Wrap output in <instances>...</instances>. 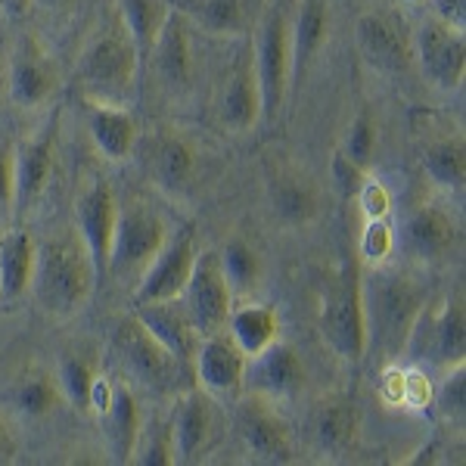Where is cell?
<instances>
[{"label": "cell", "mask_w": 466, "mask_h": 466, "mask_svg": "<svg viewBox=\"0 0 466 466\" xmlns=\"http://www.w3.org/2000/svg\"><path fill=\"white\" fill-rule=\"evenodd\" d=\"M37 243L28 230L0 233V302H19L28 296L35 277Z\"/></svg>", "instance_id": "29"}, {"label": "cell", "mask_w": 466, "mask_h": 466, "mask_svg": "<svg viewBox=\"0 0 466 466\" xmlns=\"http://www.w3.org/2000/svg\"><path fill=\"white\" fill-rule=\"evenodd\" d=\"M184 305L190 311L193 323L202 336L221 333L228 327L230 308H233V292L228 287V277L221 270V258L218 252H199L193 274L187 280L184 289Z\"/></svg>", "instance_id": "10"}, {"label": "cell", "mask_w": 466, "mask_h": 466, "mask_svg": "<svg viewBox=\"0 0 466 466\" xmlns=\"http://www.w3.org/2000/svg\"><path fill=\"white\" fill-rule=\"evenodd\" d=\"M323 342L345 360H360L367 355V320L360 299V274L345 270L336 283H329L320 305Z\"/></svg>", "instance_id": "7"}, {"label": "cell", "mask_w": 466, "mask_h": 466, "mask_svg": "<svg viewBox=\"0 0 466 466\" xmlns=\"http://www.w3.org/2000/svg\"><path fill=\"white\" fill-rule=\"evenodd\" d=\"M358 408L349 398H329L314 413V435L323 454H349L358 439Z\"/></svg>", "instance_id": "36"}, {"label": "cell", "mask_w": 466, "mask_h": 466, "mask_svg": "<svg viewBox=\"0 0 466 466\" xmlns=\"http://www.w3.org/2000/svg\"><path fill=\"white\" fill-rule=\"evenodd\" d=\"M404 4H423V0H404Z\"/></svg>", "instance_id": "52"}, {"label": "cell", "mask_w": 466, "mask_h": 466, "mask_svg": "<svg viewBox=\"0 0 466 466\" xmlns=\"http://www.w3.org/2000/svg\"><path fill=\"white\" fill-rule=\"evenodd\" d=\"M137 320L144 323L149 333L159 339L165 349L187 367L197 358V349L202 342V333L187 311L184 299H165V302H147L137 305Z\"/></svg>", "instance_id": "21"}, {"label": "cell", "mask_w": 466, "mask_h": 466, "mask_svg": "<svg viewBox=\"0 0 466 466\" xmlns=\"http://www.w3.org/2000/svg\"><path fill=\"white\" fill-rule=\"evenodd\" d=\"M75 224H78V237H81V243L87 246L96 270L106 274L112 237H116V224H118V202L106 180H100V177L90 180L85 190L78 193V202H75Z\"/></svg>", "instance_id": "15"}, {"label": "cell", "mask_w": 466, "mask_h": 466, "mask_svg": "<svg viewBox=\"0 0 466 466\" xmlns=\"http://www.w3.org/2000/svg\"><path fill=\"white\" fill-rule=\"evenodd\" d=\"M246 360L249 358L237 349V342L228 336V329H221V333L202 336L197 358H193V370H197V380L206 392L233 395L243 386Z\"/></svg>", "instance_id": "22"}, {"label": "cell", "mask_w": 466, "mask_h": 466, "mask_svg": "<svg viewBox=\"0 0 466 466\" xmlns=\"http://www.w3.org/2000/svg\"><path fill=\"white\" fill-rule=\"evenodd\" d=\"M401 389H404V370H395V367H389L386 382H382L380 395L386 398L389 404H401Z\"/></svg>", "instance_id": "47"}, {"label": "cell", "mask_w": 466, "mask_h": 466, "mask_svg": "<svg viewBox=\"0 0 466 466\" xmlns=\"http://www.w3.org/2000/svg\"><path fill=\"white\" fill-rule=\"evenodd\" d=\"M131 463H140V466H171V463H177L175 461V441H171L168 423H159V426H153V430L140 432Z\"/></svg>", "instance_id": "39"}, {"label": "cell", "mask_w": 466, "mask_h": 466, "mask_svg": "<svg viewBox=\"0 0 466 466\" xmlns=\"http://www.w3.org/2000/svg\"><path fill=\"white\" fill-rule=\"evenodd\" d=\"M270 206H274V215L287 228H302L318 215L320 193L314 187V180L302 175V171L280 168V175L270 180Z\"/></svg>", "instance_id": "30"}, {"label": "cell", "mask_w": 466, "mask_h": 466, "mask_svg": "<svg viewBox=\"0 0 466 466\" xmlns=\"http://www.w3.org/2000/svg\"><path fill=\"white\" fill-rule=\"evenodd\" d=\"M190 32H193V25L175 10L171 19L165 22L159 41H156L153 50H149L159 78L175 90L190 87L193 75H197V56H193V35Z\"/></svg>", "instance_id": "25"}, {"label": "cell", "mask_w": 466, "mask_h": 466, "mask_svg": "<svg viewBox=\"0 0 466 466\" xmlns=\"http://www.w3.org/2000/svg\"><path fill=\"white\" fill-rule=\"evenodd\" d=\"M41 6H47V10H72L75 4H81V0H37Z\"/></svg>", "instance_id": "50"}, {"label": "cell", "mask_w": 466, "mask_h": 466, "mask_svg": "<svg viewBox=\"0 0 466 466\" xmlns=\"http://www.w3.org/2000/svg\"><path fill=\"white\" fill-rule=\"evenodd\" d=\"M360 299H364L367 349H377L386 360L401 358L413 323L430 302L426 283L404 270L377 265L360 280Z\"/></svg>", "instance_id": "1"}, {"label": "cell", "mask_w": 466, "mask_h": 466, "mask_svg": "<svg viewBox=\"0 0 466 466\" xmlns=\"http://www.w3.org/2000/svg\"><path fill=\"white\" fill-rule=\"evenodd\" d=\"M423 165L441 190H463L466 184V140L461 127H448V134L432 137L423 149Z\"/></svg>", "instance_id": "35"}, {"label": "cell", "mask_w": 466, "mask_h": 466, "mask_svg": "<svg viewBox=\"0 0 466 466\" xmlns=\"http://www.w3.org/2000/svg\"><path fill=\"white\" fill-rule=\"evenodd\" d=\"M197 243L193 233H171L168 243L162 246L159 255L153 258V265L147 268V274L140 277V283L134 287V305L147 302H165V299H180L187 289V280L197 265Z\"/></svg>", "instance_id": "12"}, {"label": "cell", "mask_w": 466, "mask_h": 466, "mask_svg": "<svg viewBox=\"0 0 466 466\" xmlns=\"http://www.w3.org/2000/svg\"><path fill=\"white\" fill-rule=\"evenodd\" d=\"M339 153L349 162H355L358 168H370L373 153H377V125H373L370 112H360V116L351 122L349 134H345V144Z\"/></svg>", "instance_id": "38"}, {"label": "cell", "mask_w": 466, "mask_h": 466, "mask_svg": "<svg viewBox=\"0 0 466 466\" xmlns=\"http://www.w3.org/2000/svg\"><path fill=\"white\" fill-rule=\"evenodd\" d=\"M252 63L261 90V122H274L292 85V41L287 10L270 6L265 13L258 41L252 44Z\"/></svg>", "instance_id": "6"}, {"label": "cell", "mask_w": 466, "mask_h": 466, "mask_svg": "<svg viewBox=\"0 0 466 466\" xmlns=\"http://www.w3.org/2000/svg\"><path fill=\"white\" fill-rule=\"evenodd\" d=\"M56 165V134L54 125L44 127L41 134L22 140L16 147V208L28 212L37 206V199L47 193L50 177Z\"/></svg>", "instance_id": "23"}, {"label": "cell", "mask_w": 466, "mask_h": 466, "mask_svg": "<svg viewBox=\"0 0 466 466\" xmlns=\"http://www.w3.org/2000/svg\"><path fill=\"white\" fill-rule=\"evenodd\" d=\"M96 270L87 246L81 243L78 233H54L44 243H37L32 296L56 320H69L81 311L96 287Z\"/></svg>", "instance_id": "2"}, {"label": "cell", "mask_w": 466, "mask_h": 466, "mask_svg": "<svg viewBox=\"0 0 466 466\" xmlns=\"http://www.w3.org/2000/svg\"><path fill=\"white\" fill-rule=\"evenodd\" d=\"M329 37V4L327 0H302L296 19H289L292 41V78H299Z\"/></svg>", "instance_id": "31"}, {"label": "cell", "mask_w": 466, "mask_h": 466, "mask_svg": "<svg viewBox=\"0 0 466 466\" xmlns=\"http://www.w3.org/2000/svg\"><path fill=\"white\" fill-rule=\"evenodd\" d=\"M432 401V382L423 370H408L404 373V389H401V404L408 408H426Z\"/></svg>", "instance_id": "45"}, {"label": "cell", "mask_w": 466, "mask_h": 466, "mask_svg": "<svg viewBox=\"0 0 466 466\" xmlns=\"http://www.w3.org/2000/svg\"><path fill=\"white\" fill-rule=\"evenodd\" d=\"M90 137L109 162H125L137 147V122L131 109L90 106Z\"/></svg>", "instance_id": "32"}, {"label": "cell", "mask_w": 466, "mask_h": 466, "mask_svg": "<svg viewBox=\"0 0 466 466\" xmlns=\"http://www.w3.org/2000/svg\"><path fill=\"white\" fill-rule=\"evenodd\" d=\"M243 386H249L252 395H261L268 401H287V398H296L302 392L305 364L289 342L277 339L265 351L246 360Z\"/></svg>", "instance_id": "17"}, {"label": "cell", "mask_w": 466, "mask_h": 466, "mask_svg": "<svg viewBox=\"0 0 466 466\" xmlns=\"http://www.w3.org/2000/svg\"><path fill=\"white\" fill-rule=\"evenodd\" d=\"M355 197L360 199V212H364V218H389L392 197H389V190L380 184V180H364Z\"/></svg>", "instance_id": "43"}, {"label": "cell", "mask_w": 466, "mask_h": 466, "mask_svg": "<svg viewBox=\"0 0 466 466\" xmlns=\"http://www.w3.org/2000/svg\"><path fill=\"white\" fill-rule=\"evenodd\" d=\"M358 50L370 66L382 72H401L413 59V37L392 10H370L358 19Z\"/></svg>", "instance_id": "16"}, {"label": "cell", "mask_w": 466, "mask_h": 466, "mask_svg": "<svg viewBox=\"0 0 466 466\" xmlns=\"http://www.w3.org/2000/svg\"><path fill=\"white\" fill-rule=\"evenodd\" d=\"M16 208V144L0 140V215Z\"/></svg>", "instance_id": "42"}, {"label": "cell", "mask_w": 466, "mask_h": 466, "mask_svg": "<svg viewBox=\"0 0 466 466\" xmlns=\"http://www.w3.org/2000/svg\"><path fill=\"white\" fill-rule=\"evenodd\" d=\"M0 401L25 420H47L50 413L63 404L56 370L44 367L41 360H35V358L10 367L4 389H0Z\"/></svg>", "instance_id": "14"}, {"label": "cell", "mask_w": 466, "mask_h": 466, "mask_svg": "<svg viewBox=\"0 0 466 466\" xmlns=\"http://www.w3.org/2000/svg\"><path fill=\"white\" fill-rule=\"evenodd\" d=\"M404 355L420 367H448L466 364V311L463 296H448L439 305H423L413 323Z\"/></svg>", "instance_id": "4"}, {"label": "cell", "mask_w": 466, "mask_h": 466, "mask_svg": "<svg viewBox=\"0 0 466 466\" xmlns=\"http://www.w3.org/2000/svg\"><path fill=\"white\" fill-rule=\"evenodd\" d=\"M32 6V0H0V10L6 13L10 19H22Z\"/></svg>", "instance_id": "49"}, {"label": "cell", "mask_w": 466, "mask_h": 466, "mask_svg": "<svg viewBox=\"0 0 466 466\" xmlns=\"http://www.w3.org/2000/svg\"><path fill=\"white\" fill-rule=\"evenodd\" d=\"M59 87V69L54 54L37 41L35 35L22 37L19 47L13 50L10 66H6V96L16 106L32 109L47 103Z\"/></svg>", "instance_id": "11"}, {"label": "cell", "mask_w": 466, "mask_h": 466, "mask_svg": "<svg viewBox=\"0 0 466 466\" xmlns=\"http://www.w3.org/2000/svg\"><path fill=\"white\" fill-rule=\"evenodd\" d=\"M103 358L100 349L90 342H75L59 355L56 364V382L63 401L78 413H90V395H94L96 380L103 377Z\"/></svg>", "instance_id": "27"}, {"label": "cell", "mask_w": 466, "mask_h": 466, "mask_svg": "<svg viewBox=\"0 0 466 466\" xmlns=\"http://www.w3.org/2000/svg\"><path fill=\"white\" fill-rule=\"evenodd\" d=\"M435 404L439 410L445 413L448 420H463V410H466V373H463V364L457 367H448L445 370V380L439 386V395H435Z\"/></svg>", "instance_id": "41"}, {"label": "cell", "mask_w": 466, "mask_h": 466, "mask_svg": "<svg viewBox=\"0 0 466 466\" xmlns=\"http://www.w3.org/2000/svg\"><path fill=\"white\" fill-rule=\"evenodd\" d=\"M100 426H103V441H106L109 461L131 463L137 439L144 432V413H140L137 395L131 392V386L116 382L109 408L100 413Z\"/></svg>", "instance_id": "26"}, {"label": "cell", "mask_w": 466, "mask_h": 466, "mask_svg": "<svg viewBox=\"0 0 466 466\" xmlns=\"http://www.w3.org/2000/svg\"><path fill=\"white\" fill-rule=\"evenodd\" d=\"M171 13H175L171 0H116V16L122 19L125 32L140 56H149Z\"/></svg>", "instance_id": "34"}, {"label": "cell", "mask_w": 466, "mask_h": 466, "mask_svg": "<svg viewBox=\"0 0 466 466\" xmlns=\"http://www.w3.org/2000/svg\"><path fill=\"white\" fill-rule=\"evenodd\" d=\"M237 430L246 451L258 463H289L296 454L289 426L274 410V401L261 395H249L237 410Z\"/></svg>", "instance_id": "13"}, {"label": "cell", "mask_w": 466, "mask_h": 466, "mask_svg": "<svg viewBox=\"0 0 466 466\" xmlns=\"http://www.w3.org/2000/svg\"><path fill=\"white\" fill-rule=\"evenodd\" d=\"M116 355L122 358L125 370L131 373L137 386L149 389V392H168L180 382L184 373V360H177L165 345L156 339L153 333L134 318L118 323L116 329Z\"/></svg>", "instance_id": "8"}, {"label": "cell", "mask_w": 466, "mask_h": 466, "mask_svg": "<svg viewBox=\"0 0 466 466\" xmlns=\"http://www.w3.org/2000/svg\"><path fill=\"white\" fill-rule=\"evenodd\" d=\"M180 16L215 37L246 35L255 25V0H180Z\"/></svg>", "instance_id": "28"}, {"label": "cell", "mask_w": 466, "mask_h": 466, "mask_svg": "<svg viewBox=\"0 0 466 466\" xmlns=\"http://www.w3.org/2000/svg\"><path fill=\"white\" fill-rule=\"evenodd\" d=\"M221 258V270L228 277V287L233 296H249L261 283V255L258 249L243 237H230L224 249L218 252Z\"/></svg>", "instance_id": "37"}, {"label": "cell", "mask_w": 466, "mask_h": 466, "mask_svg": "<svg viewBox=\"0 0 466 466\" xmlns=\"http://www.w3.org/2000/svg\"><path fill=\"white\" fill-rule=\"evenodd\" d=\"M215 426H218L215 408H212V398L206 395V389L180 395L177 408L168 420L171 441H175V461L177 463L199 461L202 451L212 445Z\"/></svg>", "instance_id": "20"}, {"label": "cell", "mask_w": 466, "mask_h": 466, "mask_svg": "<svg viewBox=\"0 0 466 466\" xmlns=\"http://www.w3.org/2000/svg\"><path fill=\"white\" fill-rule=\"evenodd\" d=\"M401 246L410 252V258L426 261V265H439V261H448L457 252L461 230L439 206H420L404 221Z\"/></svg>", "instance_id": "19"}, {"label": "cell", "mask_w": 466, "mask_h": 466, "mask_svg": "<svg viewBox=\"0 0 466 466\" xmlns=\"http://www.w3.org/2000/svg\"><path fill=\"white\" fill-rule=\"evenodd\" d=\"M329 175H333V184L339 187L342 197H355L360 190V184L367 180V171L358 168L355 162H349L342 153L333 156V165H329Z\"/></svg>", "instance_id": "44"}, {"label": "cell", "mask_w": 466, "mask_h": 466, "mask_svg": "<svg viewBox=\"0 0 466 466\" xmlns=\"http://www.w3.org/2000/svg\"><path fill=\"white\" fill-rule=\"evenodd\" d=\"M432 16L466 32V0H432Z\"/></svg>", "instance_id": "46"}, {"label": "cell", "mask_w": 466, "mask_h": 466, "mask_svg": "<svg viewBox=\"0 0 466 466\" xmlns=\"http://www.w3.org/2000/svg\"><path fill=\"white\" fill-rule=\"evenodd\" d=\"M6 66H10V59H6L4 50H0V103L6 100Z\"/></svg>", "instance_id": "51"}, {"label": "cell", "mask_w": 466, "mask_h": 466, "mask_svg": "<svg viewBox=\"0 0 466 466\" xmlns=\"http://www.w3.org/2000/svg\"><path fill=\"white\" fill-rule=\"evenodd\" d=\"M168 224L162 221V215L156 208H149L147 202H127L125 208H118V224L116 237H112L106 270L118 283H134L137 287L159 249L168 243Z\"/></svg>", "instance_id": "5"}, {"label": "cell", "mask_w": 466, "mask_h": 466, "mask_svg": "<svg viewBox=\"0 0 466 466\" xmlns=\"http://www.w3.org/2000/svg\"><path fill=\"white\" fill-rule=\"evenodd\" d=\"M140 54L127 37L122 19H109L87 41L78 59V87L87 106L127 109L137 96Z\"/></svg>", "instance_id": "3"}, {"label": "cell", "mask_w": 466, "mask_h": 466, "mask_svg": "<svg viewBox=\"0 0 466 466\" xmlns=\"http://www.w3.org/2000/svg\"><path fill=\"white\" fill-rule=\"evenodd\" d=\"M221 122L233 134H243L261 122V90L252 63V47L239 54L228 75V85L221 94Z\"/></svg>", "instance_id": "24"}, {"label": "cell", "mask_w": 466, "mask_h": 466, "mask_svg": "<svg viewBox=\"0 0 466 466\" xmlns=\"http://www.w3.org/2000/svg\"><path fill=\"white\" fill-rule=\"evenodd\" d=\"M224 329H228V336L237 342V349L246 358H255L270 342H277V336H280V318L268 305H239L230 308V318Z\"/></svg>", "instance_id": "33"}, {"label": "cell", "mask_w": 466, "mask_h": 466, "mask_svg": "<svg viewBox=\"0 0 466 466\" xmlns=\"http://www.w3.org/2000/svg\"><path fill=\"white\" fill-rule=\"evenodd\" d=\"M199 162L202 149L190 134L184 131H162L159 137H153V149H149V171L153 180L171 197H184L199 184Z\"/></svg>", "instance_id": "18"}, {"label": "cell", "mask_w": 466, "mask_h": 466, "mask_svg": "<svg viewBox=\"0 0 466 466\" xmlns=\"http://www.w3.org/2000/svg\"><path fill=\"white\" fill-rule=\"evenodd\" d=\"M413 56L435 87L454 90L466 78V35L430 16L413 35Z\"/></svg>", "instance_id": "9"}, {"label": "cell", "mask_w": 466, "mask_h": 466, "mask_svg": "<svg viewBox=\"0 0 466 466\" xmlns=\"http://www.w3.org/2000/svg\"><path fill=\"white\" fill-rule=\"evenodd\" d=\"M395 249V230L386 218H367V228L360 233V255L370 268L382 265Z\"/></svg>", "instance_id": "40"}, {"label": "cell", "mask_w": 466, "mask_h": 466, "mask_svg": "<svg viewBox=\"0 0 466 466\" xmlns=\"http://www.w3.org/2000/svg\"><path fill=\"white\" fill-rule=\"evenodd\" d=\"M13 461H16V439H13L6 417L0 413V466H6V463H13Z\"/></svg>", "instance_id": "48"}]
</instances>
